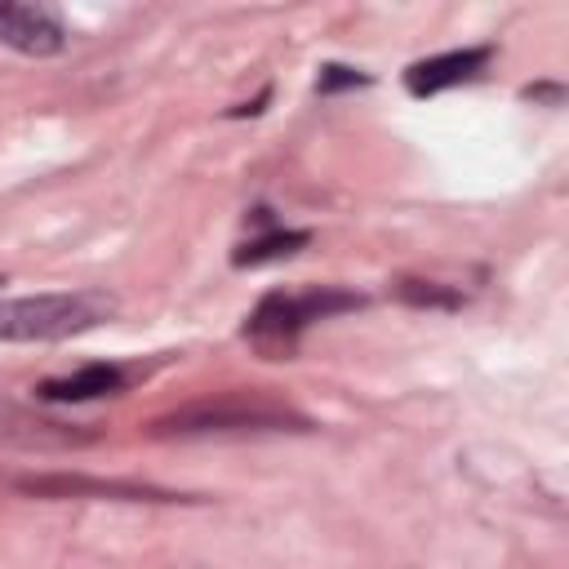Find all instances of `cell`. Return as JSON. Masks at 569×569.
Instances as JSON below:
<instances>
[{
  "label": "cell",
  "instance_id": "1",
  "mask_svg": "<svg viewBox=\"0 0 569 569\" xmlns=\"http://www.w3.org/2000/svg\"><path fill=\"white\" fill-rule=\"evenodd\" d=\"M116 293L107 289H62V293H27L0 298V342H58L76 338L116 316Z\"/></svg>",
  "mask_w": 569,
  "mask_h": 569
},
{
  "label": "cell",
  "instance_id": "2",
  "mask_svg": "<svg viewBox=\"0 0 569 569\" xmlns=\"http://www.w3.org/2000/svg\"><path fill=\"white\" fill-rule=\"evenodd\" d=\"M258 431H307V418L271 405V400H244V396H222V400H200L187 409H173L151 422V436H258Z\"/></svg>",
  "mask_w": 569,
  "mask_h": 569
},
{
  "label": "cell",
  "instance_id": "3",
  "mask_svg": "<svg viewBox=\"0 0 569 569\" xmlns=\"http://www.w3.org/2000/svg\"><path fill=\"white\" fill-rule=\"evenodd\" d=\"M365 298L360 293H347V289H302V293H267L253 316L244 320V338L267 356V360H280L298 347L302 329L311 320H325L333 311H351L360 307Z\"/></svg>",
  "mask_w": 569,
  "mask_h": 569
},
{
  "label": "cell",
  "instance_id": "4",
  "mask_svg": "<svg viewBox=\"0 0 569 569\" xmlns=\"http://www.w3.org/2000/svg\"><path fill=\"white\" fill-rule=\"evenodd\" d=\"M0 44L18 49L27 58H53L67 49V27L49 4L0 0Z\"/></svg>",
  "mask_w": 569,
  "mask_h": 569
},
{
  "label": "cell",
  "instance_id": "5",
  "mask_svg": "<svg viewBox=\"0 0 569 569\" xmlns=\"http://www.w3.org/2000/svg\"><path fill=\"white\" fill-rule=\"evenodd\" d=\"M13 489L36 498H120V502H178L182 493H164L151 485H124V480H84V476H22Z\"/></svg>",
  "mask_w": 569,
  "mask_h": 569
},
{
  "label": "cell",
  "instance_id": "6",
  "mask_svg": "<svg viewBox=\"0 0 569 569\" xmlns=\"http://www.w3.org/2000/svg\"><path fill=\"white\" fill-rule=\"evenodd\" d=\"M489 62V49H449V53H436V58H422L405 71V84L413 98H431L440 89H453L462 80H471L480 67Z\"/></svg>",
  "mask_w": 569,
  "mask_h": 569
},
{
  "label": "cell",
  "instance_id": "7",
  "mask_svg": "<svg viewBox=\"0 0 569 569\" xmlns=\"http://www.w3.org/2000/svg\"><path fill=\"white\" fill-rule=\"evenodd\" d=\"M124 369L120 365H84L80 373H67V378H49L40 382V400H53V405H80V400H98V396H116L124 391Z\"/></svg>",
  "mask_w": 569,
  "mask_h": 569
},
{
  "label": "cell",
  "instance_id": "8",
  "mask_svg": "<svg viewBox=\"0 0 569 569\" xmlns=\"http://www.w3.org/2000/svg\"><path fill=\"white\" fill-rule=\"evenodd\" d=\"M0 440H18V445H84V431H71L62 422H44V418H27L13 405H0Z\"/></svg>",
  "mask_w": 569,
  "mask_h": 569
},
{
  "label": "cell",
  "instance_id": "9",
  "mask_svg": "<svg viewBox=\"0 0 569 569\" xmlns=\"http://www.w3.org/2000/svg\"><path fill=\"white\" fill-rule=\"evenodd\" d=\"M298 244H307L302 231H271V236H258L249 244L236 249V267H253V262H267V258H289Z\"/></svg>",
  "mask_w": 569,
  "mask_h": 569
},
{
  "label": "cell",
  "instance_id": "10",
  "mask_svg": "<svg viewBox=\"0 0 569 569\" xmlns=\"http://www.w3.org/2000/svg\"><path fill=\"white\" fill-rule=\"evenodd\" d=\"M396 293H400L405 302H418V307H453V302H458L453 293H440L431 280H400Z\"/></svg>",
  "mask_w": 569,
  "mask_h": 569
},
{
  "label": "cell",
  "instance_id": "11",
  "mask_svg": "<svg viewBox=\"0 0 569 569\" xmlns=\"http://www.w3.org/2000/svg\"><path fill=\"white\" fill-rule=\"evenodd\" d=\"M347 84H365V76L351 71V67H338V62H329L320 71V93H333V89H347Z\"/></svg>",
  "mask_w": 569,
  "mask_h": 569
}]
</instances>
